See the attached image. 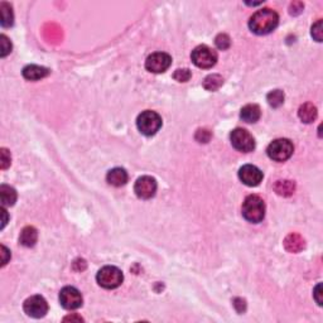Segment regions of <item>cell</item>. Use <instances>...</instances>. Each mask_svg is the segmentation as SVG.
Masks as SVG:
<instances>
[{"mask_svg": "<svg viewBox=\"0 0 323 323\" xmlns=\"http://www.w3.org/2000/svg\"><path fill=\"white\" fill-rule=\"evenodd\" d=\"M278 13L274 12L273 9H269V8L258 10L251 15L250 20H249V28H250L251 32L258 35L269 34L278 27Z\"/></svg>", "mask_w": 323, "mask_h": 323, "instance_id": "1", "label": "cell"}, {"mask_svg": "<svg viewBox=\"0 0 323 323\" xmlns=\"http://www.w3.org/2000/svg\"><path fill=\"white\" fill-rule=\"evenodd\" d=\"M243 216L249 222H261L265 217V203L263 198L256 195L248 196L243 203Z\"/></svg>", "mask_w": 323, "mask_h": 323, "instance_id": "2", "label": "cell"}, {"mask_svg": "<svg viewBox=\"0 0 323 323\" xmlns=\"http://www.w3.org/2000/svg\"><path fill=\"white\" fill-rule=\"evenodd\" d=\"M136 126L143 135L152 136L162 128V118L156 111L146 110L136 119Z\"/></svg>", "mask_w": 323, "mask_h": 323, "instance_id": "3", "label": "cell"}, {"mask_svg": "<svg viewBox=\"0 0 323 323\" xmlns=\"http://www.w3.org/2000/svg\"><path fill=\"white\" fill-rule=\"evenodd\" d=\"M96 281H98L99 286L103 287L105 289H115L121 286L124 281L123 271L116 266H104L99 270L98 275H96Z\"/></svg>", "mask_w": 323, "mask_h": 323, "instance_id": "4", "label": "cell"}, {"mask_svg": "<svg viewBox=\"0 0 323 323\" xmlns=\"http://www.w3.org/2000/svg\"><path fill=\"white\" fill-rule=\"evenodd\" d=\"M294 152L293 143L289 139L281 138L275 139L269 144L266 153H268L269 158L273 159L275 162H286L292 157Z\"/></svg>", "mask_w": 323, "mask_h": 323, "instance_id": "5", "label": "cell"}, {"mask_svg": "<svg viewBox=\"0 0 323 323\" xmlns=\"http://www.w3.org/2000/svg\"><path fill=\"white\" fill-rule=\"evenodd\" d=\"M230 141L234 148L243 153H250L255 149V139L243 128H236L231 131Z\"/></svg>", "mask_w": 323, "mask_h": 323, "instance_id": "6", "label": "cell"}, {"mask_svg": "<svg viewBox=\"0 0 323 323\" xmlns=\"http://www.w3.org/2000/svg\"><path fill=\"white\" fill-rule=\"evenodd\" d=\"M191 60L197 67L211 68L217 62V53L208 45H198L191 53Z\"/></svg>", "mask_w": 323, "mask_h": 323, "instance_id": "7", "label": "cell"}, {"mask_svg": "<svg viewBox=\"0 0 323 323\" xmlns=\"http://www.w3.org/2000/svg\"><path fill=\"white\" fill-rule=\"evenodd\" d=\"M23 309L32 318H42L48 312V303L42 296H32L25 299Z\"/></svg>", "mask_w": 323, "mask_h": 323, "instance_id": "8", "label": "cell"}, {"mask_svg": "<svg viewBox=\"0 0 323 323\" xmlns=\"http://www.w3.org/2000/svg\"><path fill=\"white\" fill-rule=\"evenodd\" d=\"M172 65V57L168 53H152L146 61V68L152 73H163Z\"/></svg>", "mask_w": 323, "mask_h": 323, "instance_id": "9", "label": "cell"}, {"mask_svg": "<svg viewBox=\"0 0 323 323\" xmlns=\"http://www.w3.org/2000/svg\"><path fill=\"white\" fill-rule=\"evenodd\" d=\"M82 296L75 287H65L60 292V303L65 309L73 311L80 308L82 306Z\"/></svg>", "mask_w": 323, "mask_h": 323, "instance_id": "10", "label": "cell"}, {"mask_svg": "<svg viewBox=\"0 0 323 323\" xmlns=\"http://www.w3.org/2000/svg\"><path fill=\"white\" fill-rule=\"evenodd\" d=\"M157 180L151 175H143L136 179L135 186H134V192L142 200H149V198L154 197L157 192Z\"/></svg>", "mask_w": 323, "mask_h": 323, "instance_id": "11", "label": "cell"}, {"mask_svg": "<svg viewBox=\"0 0 323 323\" xmlns=\"http://www.w3.org/2000/svg\"><path fill=\"white\" fill-rule=\"evenodd\" d=\"M263 172L253 164H245L239 170V178L244 184L249 187H256L263 180Z\"/></svg>", "mask_w": 323, "mask_h": 323, "instance_id": "12", "label": "cell"}, {"mask_svg": "<svg viewBox=\"0 0 323 323\" xmlns=\"http://www.w3.org/2000/svg\"><path fill=\"white\" fill-rule=\"evenodd\" d=\"M51 71L43 66L38 65H28L23 68V77L28 81H38L47 77Z\"/></svg>", "mask_w": 323, "mask_h": 323, "instance_id": "13", "label": "cell"}, {"mask_svg": "<svg viewBox=\"0 0 323 323\" xmlns=\"http://www.w3.org/2000/svg\"><path fill=\"white\" fill-rule=\"evenodd\" d=\"M129 179V175L124 168H113L106 174V180L109 184L114 186V187H121V186L126 184Z\"/></svg>", "mask_w": 323, "mask_h": 323, "instance_id": "14", "label": "cell"}, {"mask_svg": "<svg viewBox=\"0 0 323 323\" xmlns=\"http://www.w3.org/2000/svg\"><path fill=\"white\" fill-rule=\"evenodd\" d=\"M304 246H306L304 239L299 234L292 233L284 239V248L289 253H299L303 250Z\"/></svg>", "mask_w": 323, "mask_h": 323, "instance_id": "15", "label": "cell"}, {"mask_svg": "<svg viewBox=\"0 0 323 323\" xmlns=\"http://www.w3.org/2000/svg\"><path fill=\"white\" fill-rule=\"evenodd\" d=\"M260 116L261 110L260 108H259V105H256V104H249V105H245L241 109L240 118L243 119V121H245V123H256V121L260 119Z\"/></svg>", "mask_w": 323, "mask_h": 323, "instance_id": "16", "label": "cell"}, {"mask_svg": "<svg viewBox=\"0 0 323 323\" xmlns=\"http://www.w3.org/2000/svg\"><path fill=\"white\" fill-rule=\"evenodd\" d=\"M317 115H318V111H317V108L312 103L303 104L298 110L299 119L306 124L313 123L317 119Z\"/></svg>", "mask_w": 323, "mask_h": 323, "instance_id": "17", "label": "cell"}, {"mask_svg": "<svg viewBox=\"0 0 323 323\" xmlns=\"http://www.w3.org/2000/svg\"><path fill=\"white\" fill-rule=\"evenodd\" d=\"M38 240V231L33 226H27L22 230L19 236V243L25 248H32Z\"/></svg>", "mask_w": 323, "mask_h": 323, "instance_id": "18", "label": "cell"}, {"mask_svg": "<svg viewBox=\"0 0 323 323\" xmlns=\"http://www.w3.org/2000/svg\"><path fill=\"white\" fill-rule=\"evenodd\" d=\"M0 200L3 206H13L17 201V191L8 184L0 186Z\"/></svg>", "mask_w": 323, "mask_h": 323, "instance_id": "19", "label": "cell"}, {"mask_svg": "<svg viewBox=\"0 0 323 323\" xmlns=\"http://www.w3.org/2000/svg\"><path fill=\"white\" fill-rule=\"evenodd\" d=\"M274 191H275L279 196L289 197V196L293 195L294 191H296V184H294V182L288 179L278 180V182L274 184Z\"/></svg>", "mask_w": 323, "mask_h": 323, "instance_id": "20", "label": "cell"}, {"mask_svg": "<svg viewBox=\"0 0 323 323\" xmlns=\"http://www.w3.org/2000/svg\"><path fill=\"white\" fill-rule=\"evenodd\" d=\"M0 10H2V27H12L13 23H14V15H13L12 5L3 2L2 4H0Z\"/></svg>", "mask_w": 323, "mask_h": 323, "instance_id": "21", "label": "cell"}, {"mask_svg": "<svg viewBox=\"0 0 323 323\" xmlns=\"http://www.w3.org/2000/svg\"><path fill=\"white\" fill-rule=\"evenodd\" d=\"M223 78L220 75H210L203 81V87L207 91H216L222 86Z\"/></svg>", "mask_w": 323, "mask_h": 323, "instance_id": "22", "label": "cell"}, {"mask_svg": "<svg viewBox=\"0 0 323 323\" xmlns=\"http://www.w3.org/2000/svg\"><path fill=\"white\" fill-rule=\"evenodd\" d=\"M284 93L282 90H273L266 95V100L271 108H279L284 103Z\"/></svg>", "mask_w": 323, "mask_h": 323, "instance_id": "23", "label": "cell"}, {"mask_svg": "<svg viewBox=\"0 0 323 323\" xmlns=\"http://www.w3.org/2000/svg\"><path fill=\"white\" fill-rule=\"evenodd\" d=\"M215 43L216 47H217L218 50L225 51L231 45V39L227 34H225V33H220V34L215 38Z\"/></svg>", "mask_w": 323, "mask_h": 323, "instance_id": "24", "label": "cell"}, {"mask_svg": "<svg viewBox=\"0 0 323 323\" xmlns=\"http://www.w3.org/2000/svg\"><path fill=\"white\" fill-rule=\"evenodd\" d=\"M191 77H192V73L188 68H179L173 73V78L178 82H187Z\"/></svg>", "mask_w": 323, "mask_h": 323, "instance_id": "25", "label": "cell"}, {"mask_svg": "<svg viewBox=\"0 0 323 323\" xmlns=\"http://www.w3.org/2000/svg\"><path fill=\"white\" fill-rule=\"evenodd\" d=\"M0 45H2V52H0V57L2 58H4L5 56H8L12 52V42L5 34L0 35Z\"/></svg>", "mask_w": 323, "mask_h": 323, "instance_id": "26", "label": "cell"}, {"mask_svg": "<svg viewBox=\"0 0 323 323\" xmlns=\"http://www.w3.org/2000/svg\"><path fill=\"white\" fill-rule=\"evenodd\" d=\"M195 138L198 143H208L211 139L210 130H207V129H198Z\"/></svg>", "mask_w": 323, "mask_h": 323, "instance_id": "27", "label": "cell"}, {"mask_svg": "<svg viewBox=\"0 0 323 323\" xmlns=\"http://www.w3.org/2000/svg\"><path fill=\"white\" fill-rule=\"evenodd\" d=\"M311 34L312 37L317 40V42H322V20L321 19L312 25Z\"/></svg>", "mask_w": 323, "mask_h": 323, "instance_id": "28", "label": "cell"}, {"mask_svg": "<svg viewBox=\"0 0 323 323\" xmlns=\"http://www.w3.org/2000/svg\"><path fill=\"white\" fill-rule=\"evenodd\" d=\"M0 157H2V169H7L10 165V163H12V157H10L9 151L5 148H2L0 149Z\"/></svg>", "mask_w": 323, "mask_h": 323, "instance_id": "29", "label": "cell"}, {"mask_svg": "<svg viewBox=\"0 0 323 323\" xmlns=\"http://www.w3.org/2000/svg\"><path fill=\"white\" fill-rule=\"evenodd\" d=\"M303 8H304L303 3H301V2H294V3H292L291 8H289V9H291V14H292V15H298L299 13H302V10H303Z\"/></svg>", "mask_w": 323, "mask_h": 323, "instance_id": "30", "label": "cell"}, {"mask_svg": "<svg viewBox=\"0 0 323 323\" xmlns=\"http://www.w3.org/2000/svg\"><path fill=\"white\" fill-rule=\"evenodd\" d=\"M234 306H235L236 311H238L239 313H243V312L245 311V308H246L245 301H244V299H241V298L234 299Z\"/></svg>", "mask_w": 323, "mask_h": 323, "instance_id": "31", "label": "cell"}, {"mask_svg": "<svg viewBox=\"0 0 323 323\" xmlns=\"http://www.w3.org/2000/svg\"><path fill=\"white\" fill-rule=\"evenodd\" d=\"M9 259H10V251L8 250L4 245H2V266L7 265Z\"/></svg>", "mask_w": 323, "mask_h": 323, "instance_id": "32", "label": "cell"}, {"mask_svg": "<svg viewBox=\"0 0 323 323\" xmlns=\"http://www.w3.org/2000/svg\"><path fill=\"white\" fill-rule=\"evenodd\" d=\"M321 294H322V286L321 284H318V286L316 287V289H314V299H316V302L318 303V306H322V298H321Z\"/></svg>", "mask_w": 323, "mask_h": 323, "instance_id": "33", "label": "cell"}, {"mask_svg": "<svg viewBox=\"0 0 323 323\" xmlns=\"http://www.w3.org/2000/svg\"><path fill=\"white\" fill-rule=\"evenodd\" d=\"M63 321H65V322H67V321H71V322H73V321H76V322H82L83 319L81 318V317H78V316H67V317H65V318H63Z\"/></svg>", "mask_w": 323, "mask_h": 323, "instance_id": "34", "label": "cell"}, {"mask_svg": "<svg viewBox=\"0 0 323 323\" xmlns=\"http://www.w3.org/2000/svg\"><path fill=\"white\" fill-rule=\"evenodd\" d=\"M2 215H3V225H2V228H4V226L7 225V221H8V217H7V211H5L4 207H2Z\"/></svg>", "mask_w": 323, "mask_h": 323, "instance_id": "35", "label": "cell"}]
</instances>
